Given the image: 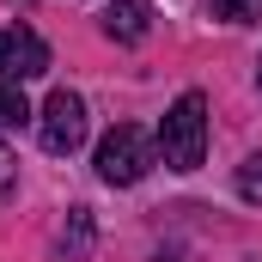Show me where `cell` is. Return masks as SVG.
<instances>
[{"label": "cell", "instance_id": "obj_1", "mask_svg": "<svg viewBox=\"0 0 262 262\" xmlns=\"http://www.w3.org/2000/svg\"><path fill=\"white\" fill-rule=\"evenodd\" d=\"M159 152H165L171 171H195L201 165V152H207V98H201V92H183V98L165 110V122H159Z\"/></svg>", "mask_w": 262, "mask_h": 262}, {"label": "cell", "instance_id": "obj_2", "mask_svg": "<svg viewBox=\"0 0 262 262\" xmlns=\"http://www.w3.org/2000/svg\"><path fill=\"white\" fill-rule=\"evenodd\" d=\"M146 171H152V140L134 128V122H116V128L98 140V177H104V183H122V189H128Z\"/></svg>", "mask_w": 262, "mask_h": 262}, {"label": "cell", "instance_id": "obj_3", "mask_svg": "<svg viewBox=\"0 0 262 262\" xmlns=\"http://www.w3.org/2000/svg\"><path fill=\"white\" fill-rule=\"evenodd\" d=\"M43 146L67 159V152H79L85 146V98L79 92H49V104H43Z\"/></svg>", "mask_w": 262, "mask_h": 262}, {"label": "cell", "instance_id": "obj_4", "mask_svg": "<svg viewBox=\"0 0 262 262\" xmlns=\"http://www.w3.org/2000/svg\"><path fill=\"white\" fill-rule=\"evenodd\" d=\"M37 73H49V43L25 25H0V79L18 85V79H37Z\"/></svg>", "mask_w": 262, "mask_h": 262}, {"label": "cell", "instance_id": "obj_5", "mask_svg": "<svg viewBox=\"0 0 262 262\" xmlns=\"http://www.w3.org/2000/svg\"><path fill=\"white\" fill-rule=\"evenodd\" d=\"M146 31H152V6H146V0H116V6H104V37L140 43Z\"/></svg>", "mask_w": 262, "mask_h": 262}, {"label": "cell", "instance_id": "obj_6", "mask_svg": "<svg viewBox=\"0 0 262 262\" xmlns=\"http://www.w3.org/2000/svg\"><path fill=\"white\" fill-rule=\"evenodd\" d=\"M61 256H67V262H85V256H92V213H85V207L67 213V226H61Z\"/></svg>", "mask_w": 262, "mask_h": 262}, {"label": "cell", "instance_id": "obj_7", "mask_svg": "<svg viewBox=\"0 0 262 262\" xmlns=\"http://www.w3.org/2000/svg\"><path fill=\"white\" fill-rule=\"evenodd\" d=\"M213 12L232 25H250V18H262V0H213Z\"/></svg>", "mask_w": 262, "mask_h": 262}, {"label": "cell", "instance_id": "obj_8", "mask_svg": "<svg viewBox=\"0 0 262 262\" xmlns=\"http://www.w3.org/2000/svg\"><path fill=\"white\" fill-rule=\"evenodd\" d=\"M25 116H31L25 92H18V85H0V122H25Z\"/></svg>", "mask_w": 262, "mask_h": 262}, {"label": "cell", "instance_id": "obj_9", "mask_svg": "<svg viewBox=\"0 0 262 262\" xmlns=\"http://www.w3.org/2000/svg\"><path fill=\"white\" fill-rule=\"evenodd\" d=\"M238 195H244V201H262V159H244V171H238Z\"/></svg>", "mask_w": 262, "mask_h": 262}, {"label": "cell", "instance_id": "obj_10", "mask_svg": "<svg viewBox=\"0 0 262 262\" xmlns=\"http://www.w3.org/2000/svg\"><path fill=\"white\" fill-rule=\"evenodd\" d=\"M12 183H18V159H12V146L0 140V201L12 195Z\"/></svg>", "mask_w": 262, "mask_h": 262}, {"label": "cell", "instance_id": "obj_11", "mask_svg": "<svg viewBox=\"0 0 262 262\" xmlns=\"http://www.w3.org/2000/svg\"><path fill=\"white\" fill-rule=\"evenodd\" d=\"M256 79H262V67H256Z\"/></svg>", "mask_w": 262, "mask_h": 262}]
</instances>
